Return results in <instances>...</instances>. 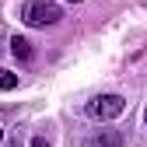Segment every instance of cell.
<instances>
[{"mask_svg": "<svg viewBox=\"0 0 147 147\" xmlns=\"http://www.w3.org/2000/svg\"><path fill=\"white\" fill-rule=\"evenodd\" d=\"M11 53H14L21 63H28V60L35 56V53H32V42L25 39V35H14V39H11Z\"/></svg>", "mask_w": 147, "mask_h": 147, "instance_id": "4", "label": "cell"}, {"mask_svg": "<svg viewBox=\"0 0 147 147\" xmlns=\"http://www.w3.org/2000/svg\"><path fill=\"white\" fill-rule=\"evenodd\" d=\"M144 123H147V112H144Z\"/></svg>", "mask_w": 147, "mask_h": 147, "instance_id": "10", "label": "cell"}, {"mask_svg": "<svg viewBox=\"0 0 147 147\" xmlns=\"http://www.w3.org/2000/svg\"><path fill=\"white\" fill-rule=\"evenodd\" d=\"M70 4H81V0H70Z\"/></svg>", "mask_w": 147, "mask_h": 147, "instance_id": "8", "label": "cell"}, {"mask_svg": "<svg viewBox=\"0 0 147 147\" xmlns=\"http://www.w3.org/2000/svg\"><path fill=\"white\" fill-rule=\"evenodd\" d=\"M84 147H123V133L119 130H98L84 140Z\"/></svg>", "mask_w": 147, "mask_h": 147, "instance_id": "3", "label": "cell"}, {"mask_svg": "<svg viewBox=\"0 0 147 147\" xmlns=\"http://www.w3.org/2000/svg\"><path fill=\"white\" fill-rule=\"evenodd\" d=\"M0 144H4V130H0Z\"/></svg>", "mask_w": 147, "mask_h": 147, "instance_id": "7", "label": "cell"}, {"mask_svg": "<svg viewBox=\"0 0 147 147\" xmlns=\"http://www.w3.org/2000/svg\"><path fill=\"white\" fill-rule=\"evenodd\" d=\"M11 88H18V74L0 70V91H11Z\"/></svg>", "mask_w": 147, "mask_h": 147, "instance_id": "5", "label": "cell"}, {"mask_svg": "<svg viewBox=\"0 0 147 147\" xmlns=\"http://www.w3.org/2000/svg\"><path fill=\"white\" fill-rule=\"evenodd\" d=\"M126 112V98L123 95H98L95 102H88V116L91 119H116V116H123Z\"/></svg>", "mask_w": 147, "mask_h": 147, "instance_id": "2", "label": "cell"}, {"mask_svg": "<svg viewBox=\"0 0 147 147\" xmlns=\"http://www.w3.org/2000/svg\"><path fill=\"white\" fill-rule=\"evenodd\" d=\"M63 18V11L56 4H49V0H28L21 7V21L32 25V28H46V25H56Z\"/></svg>", "mask_w": 147, "mask_h": 147, "instance_id": "1", "label": "cell"}, {"mask_svg": "<svg viewBox=\"0 0 147 147\" xmlns=\"http://www.w3.org/2000/svg\"><path fill=\"white\" fill-rule=\"evenodd\" d=\"M32 147H53V144H49V140H42V137H35V140H32Z\"/></svg>", "mask_w": 147, "mask_h": 147, "instance_id": "6", "label": "cell"}, {"mask_svg": "<svg viewBox=\"0 0 147 147\" xmlns=\"http://www.w3.org/2000/svg\"><path fill=\"white\" fill-rule=\"evenodd\" d=\"M11 147H18V140H14V144H11Z\"/></svg>", "mask_w": 147, "mask_h": 147, "instance_id": "9", "label": "cell"}]
</instances>
